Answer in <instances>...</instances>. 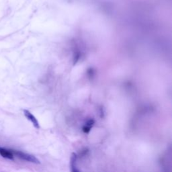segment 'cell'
I'll use <instances>...</instances> for the list:
<instances>
[{"mask_svg": "<svg viewBox=\"0 0 172 172\" xmlns=\"http://www.w3.org/2000/svg\"><path fill=\"white\" fill-rule=\"evenodd\" d=\"M11 153H12L14 155H16V156L20 158L23 160H25V161H27V162H31V163H36V164H40V163L39 160L36 157H34V155L26 153L19 151L11 150Z\"/></svg>", "mask_w": 172, "mask_h": 172, "instance_id": "obj_1", "label": "cell"}, {"mask_svg": "<svg viewBox=\"0 0 172 172\" xmlns=\"http://www.w3.org/2000/svg\"><path fill=\"white\" fill-rule=\"evenodd\" d=\"M24 114L26 118H27L28 120H30L32 122V124H33L34 128L36 129L40 128V125H39V122H38L37 119L35 118V116L33 115V114H32L29 111H28V110H24Z\"/></svg>", "mask_w": 172, "mask_h": 172, "instance_id": "obj_2", "label": "cell"}, {"mask_svg": "<svg viewBox=\"0 0 172 172\" xmlns=\"http://www.w3.org/2000/svg\"><path fill=\"white\" fill-rule=\"evenodd\" d=\"M78 156L75 153H73L71 157V172H80L77 166Z\"/></svg>", "mask_w": 172, "mask_h": 172, "instance_id": "obj_3", "label": "cell"}, {"mask_svg": "<svg viewBox=\"0 0 172 172\" xmlns=\"http://www.w3.org/2000/svg\"><path fill=\"white\" fill-rule=\"evenodd\" d=\"M0 155L6 159L11 160L14 159V155L11 153V150H7L4 148H0Z\"/></svg>", "mask_w": 172, "mask_h": 172, "instance_id": "obj_4", "label": "cell"}, {"mask_svg": "<svg viewBox=\"0 0 172 172\" xmlns=\"http://www.w3.org/2000/svg\"><path fill=\"white\" fill-rule=\"evenodd\" d=\"M94 123L95 122L94 120H89L87 122L86 125L83 127V131L85 133H89L90 131H91V128L93 127Z\"/></svg>", "mask_w": 172, "mask_h": 172, "instance_id": "obj_5", "label": "cell"}]
</instances>
